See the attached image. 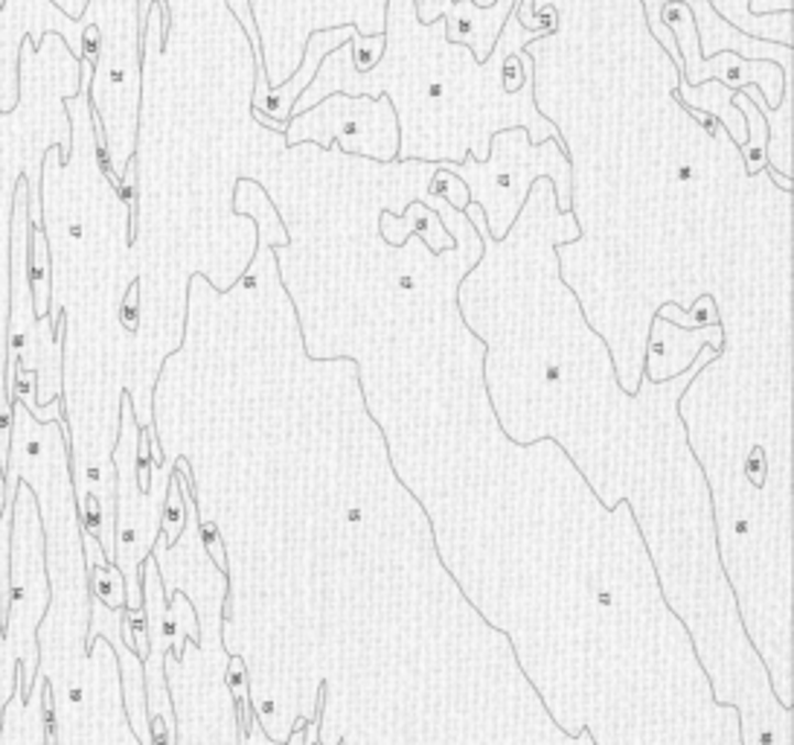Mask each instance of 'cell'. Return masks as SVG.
I'll return each instance as SVG.
<instances>
[{
    "mask_svg": "<svg viewBox=\"0 0 794 745\" xmlns=\"http://www.w3.org/2000/svg\"><path fill=\"white\" fill-rule=\"evenodd\" d=\"M338 745H347V743H344V739H340V743Z\"/></svg>",
    "mask_w": 794,
    "mask_h": 745,
    "instance_id": "9a60e30c",
    "label": "cell"
},
{
    "mask_svg": "<svg viewBox=\"0 0 794 745\" xmlns=\"http://www.w3.org/2000/svg\"><path fill=\"white\" fill-rule=\"evenodd\" d=\"M716 15L725 24L737 26L739 33L751 39L774 41V44H792V12H771V15H751V0H707Z\"/></svg>",
    "mask_w": 794,
    "mask_h": 745,
    "instance_id": "ba28073f",
    "label": "cell"
},
{
    "mask_svg": "<svg viewBox=\"0 0 794 745\" xmlns=\"http://www.w3.org/2000/svg\"><path fill=\"white\" fill-rule=\"evenodd\" d=\"M553 30L556 21L544 30H527L512 12L487 62H478L466 44L446 39V18L420 24L414 0H388L379 62L358 74L352 67V39L340 44L324 58L312 85L294 102L292 117L317 106L329 94L388 97L399 122L396 161L460 163L466 154L487 161L494 131L515 126L527 129L530 143H562L559 129L535 102L533 56L524 53L527 79L519 90L503 88L501 76L510 53H521Z\"/></svg>",
    "mask_w": 794,
    "mask_h": 745,
    "instance_id": "6da1fadb",
    "label": "cell"
},
{
    "mask_svg": "<svg viewBox=\"0 0 794 745\" xmlns=\"http://www.w3.org/2000/svg\"><path fill=\"white\" fill-rule=\"evenodd\" d=\"M90 583H94V594H97L99 606L106 608L126 606V580H122L120 568L113 565V562L90 565Z\"/></svg>",
    "mask_w": 794,
    "mask_h": 745,
    "instance_id": "8fae6325",
    "label": "cell"
},
{
    "mask_svg": "<svg viewBox=\"0 0 794 745\" xmlns=\"http://www.w3.org/2000/svg\"><path fill=\"white\" fill-rule=\"evenodd\" d=\"M448 170L469 186V202L480 207L487 234L494 242L510 234L539 179L551 181L556 210H570V158L565 143H530L527 129L521 126L494 131L487 161L466 154L460 163H448Z\"/></svg>",
    "mask_w": 794,
    "mask_h": 745,
    "instance_id": "7a4b0ae2",
    "label": "cell"
},
{
    "mask_svg": "<svg viewBox=\"0 0 794 745\" xmlns=\"http://www.w3.org/2000/svg\"><path fill=\"white\" fill-rule=\"evenodd\" d=\"M285 149L303 143L338 149L347 158H365L373 163L396 161L399 122L388 97H347L329 94L317 106L294 114L283 134Z\"/></svg>",
    "mask_w": 794,
    "mask_h": 745,
    "instance_id": "3957f363",
    "label": "cell"
},
{
    "mask_svg": "<svg viewBox=\"0 0 794 745\" xmlns=\"http://www.w3.org/2000/svg\"><path fill=\"white\" fill-rule=\"evenodd\" d=\"M666 3H684L693 12L698 26V44H701V58H714L716 53H737L742 58H760V62H774L783 71V85L794 82V47L792 44H774V41L751 39L739 33L737 26L725 24L707 0H641L643 21H646L649 35L661 44L666 56L678 65V47L673 35L666 33L661 24V9Z\"/></svg>",
    "mask_w": 794,
    "mask_h": 745,
    "instance_id": "277c9868",
    "label": "cell"
},
{
    "mask_svg": "<svg viewBox=\"0 0 794 745\" xmlns=\"http://www.w3.org/2000/svg\"><path fill=\"white\" fill-rule=\"evenodd\" d=\"M751 102L760 108V114L765 117V126H769V166L777 172L780 179L794 181V161H792V111H794V82L783 85V94H780L777 108L765 106L760 90L754 85L742 88Z\"/></svg>",
    "mask_w": 794,
    "mask_h": 745,
    "instance_id": "52a82bcc",
    "label": "cell"
},
{
    "mask_svg": "<svg viewBox=\"0 0 794 745\" xmlns=\"http://www.w3.org/2000/svg\"><path fill=\"white\" fill-rule=\"evenodd\" d=\"M434 198H443L448 207H454V210H460V213L471 204L469 186L463 184V181L457 179L452 170H448V163H437V172H434V179H431V184H428V204H425V207H431Z\"/></svg>",
    "mask_w": 794,
    "mask_h": 745,
    "instance_id": "7c38bea8",
    "label": "cell"
},
{
    "mask_svg": "<svg viewBox=\"0 0 794 745\" xmlns=\"http://www.w3.org/2000/svg\"><path fill=\"white\" fill-rule=\"evenodd\" d=\"M733 94L737 90L725 88L719 82H701V85H684L678 79V85L673 88V97L678 99V106L689 114H707L714 120L721 122V129L733 140V147H742L748 140V122L746 114L733 106Z\"/></svg>",
    "mask_w": 794,
    "mask_h": 745,
    "instance_id": "8992f818",
    "label": "cell"
},
{
    "mask_svg": "<svg viewBox=\"0 0 794 745\" xmlns=\"http://www.w3.org/2000/svg\"><path fill=\"white\" fill-rule=\"evenodd\" d=\"M733 106L746 114L748 122V140L739 147V161H742V170H746L748 179H754V175L769 170V126H765V117L760 114V108L742 90L733 94Z\"/></svg>",
    "mask_w": 794,
    "mask_h": 745,
    "instance_id": "9c48e42d",
    "label": "cell"
},
{
    "mask_svg": "<svg viewBox=\"0 0 794 745\" xmlns=\"http://www.w3.org/2000/svg\"><path fill=\"white\" fill-rule=\"evenodd\" d=\"M184 527H187V504H184V493H181V469L175 466L170 475V489H166V501H163L161 512L163 544L175 548L181 536H184Z\"/></svg>",
    "mask_w": 794,
    "mask_h": 745,
    "instance_id": "30bf717a",
    "label": "cell"
},
{
    "mask_svg": "<svg viewBox=\"0 0 794 745\" xmlns=\"http://www.w3.org/2000/svg\"><path fill=\"white\" fill-rule=\"evenodd\" d=\"M358 30L356 26H335V30H317L306 39V47H303V58L297 71H294L289 79L280 85V88H271L268 85V76H265V67H262V56L253 53V62H257V74H253V99H251V111L260 114V117H268V120L285 122L292 120V111H294V102L301 99L303 90L312 85V79L317 76L320 65H324V58L338 50L340 44H347L349 39H356Z\"/></svg>",
    "mask_w": 794,
    "mask_h": 745,
    "instance_id": "5b68a950",
    "label": "cell"
},
{
    "mask_svg": "<svg viewBox=\"0 0 794 745\" xmlns=\"http://www.w3.org/2000/svg\"><path fill=\"white\" fill-rule=\"evenodd\" d=\"M414 3L416 21H420V24H431V21H437V18L452 15L454 7V0H414Z\"/></svg>",
    "mask_w": 794,
    "mask_h": 745,
    "instance_id": "5bb4252c",
    "label": "cell"
},
{
    "mask_svg": "<svg viewBox=\"0 0 794 745\" xmlns=\"http://www.w3.org/2000/svg\"><path fill=\"white\" fill-rule=\"evenodd\" d=\"M227 681H230V690H233L236 713H239V725H242V739L248 743V737H251L253 713H251V705H248V672H244L242 658H233V661H230Z\"/></svg>",
    "mask_w": 794,
    "mask_h": 745,
    "instance_id": "4fadbf2b",
    "label": "cell"
}]
</instances>
